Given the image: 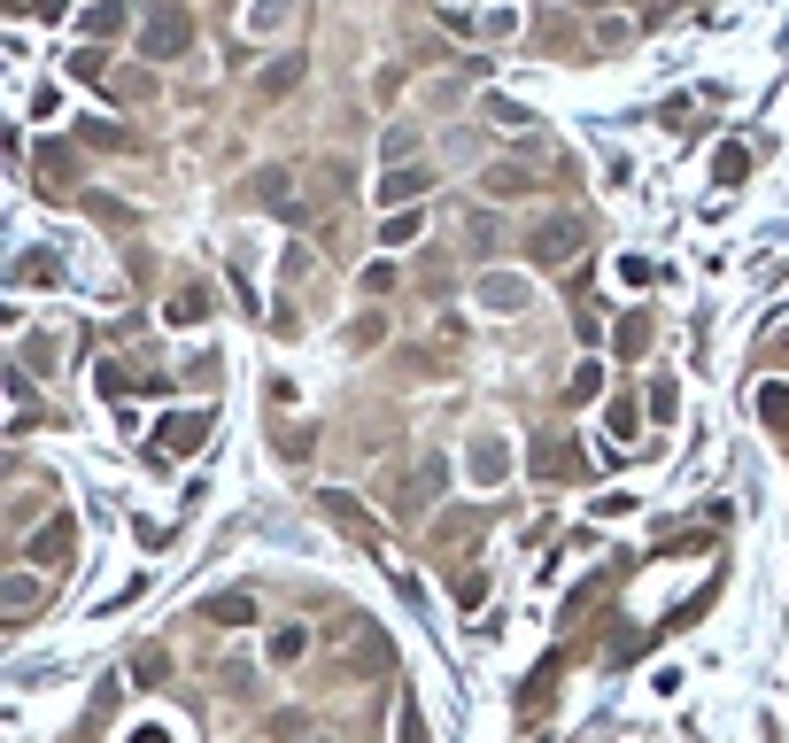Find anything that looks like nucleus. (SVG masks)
Returning a JSON list of instances; mask_svg holds the SVG:
<instances>
[{"instance_id":"obj_1","label":"nucleus","mask_w":789,"mask_h":743,"mask_svg":"<svg viewBox=\"0 0 789 743\" xmlns=\"http://www.w3.org/2000/svg\"><path fill=\"white\" fill-rule=\"evenodd\" d=\"M202 612H209L217 627H240V620H256V596H209Z\"/></svg>"},{"instance_id":"obj_2","label":"nucleus","mask_w":789,"mask_h":743,"mask_svg":"<svg viewBox=\"0 0 789 743\" xmlns=\"http://www.w3.org/2000/svg\"><path fill=\"white\" fill-rule=\"evenodd\" d=\"M202 442V418H171V426H163V449H194Z\"/></svg>"}]
</instances>
